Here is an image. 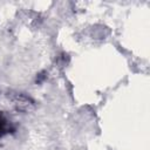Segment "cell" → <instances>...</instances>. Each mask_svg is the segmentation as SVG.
Instances as JSON below:
<instances>
[{
    "label": "cell",
    "instance_id": "obj_2",
    "mask_svg": "<svg viewBox=\"0 0 150 150\" xmlns=\"http://www.w3.org/2000/svg\"><path fill=\"white\" fill-rule=\"evenodd\" d=\"M14 104L20 110H29V105H33V102L30 101V98H28V97H26L23 95H20V96L15 97Z\"/></svg>",
    "mask_w": 150,
    "mask_h": 150
},
{
    "label": "cell",
    "instance_id": "obj_1",
    "mask_svg": "<svg viewBox=\"0 0 150 150\" xmlns=\"http://www.w3.org/2000/svg\"><path fill=\"white\" fill-rule=\"evenodd\" d=\"M15 129L12 124V122L4 115L0 112V138L6 136L7 134H11L13 132Z\"/></svg>",
    "mask_w": 150,
    "mask_h": 150
}]
</instances>
